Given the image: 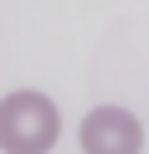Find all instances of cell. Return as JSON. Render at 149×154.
<instances>
[{
    "label": "cell",
    "mask_w": 149,
    "mask_h": 154,
    "mask_svg": "<svg viewBox=\"0 0 149 154\" xmlns=\"http://www.w3.org/2000/svg\"><path fill=\"white\" fill-rule=\"evenodd\" d=\"M62 139V113L46 93L16 88L0 98V154H51Z\"/></svg>",
    "instance_id": "1"
},
{
    "label": "cell",
    "mask_w": 149,
    "mask_h": 154,
    "mask_svg": "<svg viewBox=\"0 0 149 154\" xmlns=\"http://www.w3.org/2000/svg\"><path fill=\"white\" fill-rule=\"evenodd\" d=\"M77 139H82V154H139L144 149V123L129 108L103 103V108H93L82 118Z\"/></svg>",
    "instance_id": "2"
}]
</instances>
